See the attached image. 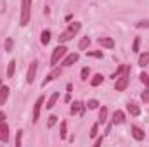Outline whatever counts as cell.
I'll list each match as a JSON object with an SVG mask.
<instances>
[{
  "label": "cell",
  "mask_w": 149,
  "mask_h": 147,
  "mask_svg": "<svg viewBox=\"0 0 149 147\" xmlns=\"http://www.w3.org/2000/svg\"><path fill=\"white\" fill-rule=\"evenodd\" d=\"M40 42H42L43 45H47V43L50 42V31H49V30H43V31H42V37H40Z\"/></svg>",
  "instance_id": "obj_19"
},
{
  "label": "cell",
  "mask_w": 149,
  "mask_h": 147,
  "mask_svg": "<svg viewBox=\"0 0 149 147\" xmlns=\"http://www.w3.org/2000/svg\"><path fill=\"white\" fill-rule=\"evenodd\" d=\"M128 81H130V68H127L121 76H118L116 78V81H114V88L118 90V92H123L127 87H128Z\"/></svg>",
  "instance_id": "obj_3"
},
{
  "label": "cell",
  "mask_w": 149,
  "mask_h": 147,
  "mask_svg": "<svg viewBox=\"0 0 149 147\" xmlns=\"http://www.w3.org/2000/svg\"><path fill=\"white\" fill-rule=\"evenodd\" d=\"M97 130H99V125L95 123V125H92V128H90V137L94 139V137H97Z\"/></svg>",
  "instance_id": "obj_27"
},
{
  "label": "cell",
  "mask_w": 149,
  "mask_h": 147,
  "mask_svg": "<svg viewBox=\"0 0 149 147\" xmlns=\"http://www.w3.org/2000/svg\"><path fill=\"white\" fill-rule=\"evenodd\" d=\"M0 140L2 142H7L9 140V126L5 125V121L0 123Z\"/></svg>",
  "instance_id": "obj_9"
},
{
  "label": "cell",
  "mask_w": 149,
  "mask_h": 147,
  "mask_svg": "<svg viewBox=\"0 0 149 147\" xmlns=\"http://www.w3.org/2000/svg\"><path fill=\"white\" fill-rule=\"evenodd\" d=\"M139 47H141V38L137 37L135 40H134V45H132V50H134V52H139Z\"/></svg>",
  "instance_id": "obj_25"
},
{
  "label": "cell",
  "mask_w": 149,
  "mask_h": 147,
  "mask_svg": "<svg viewBox=\"0 0 149 147\" xmlns=\"http://www.w3.org/2000/svg\"><path fill=\"white\" fill-rule=\"evenodd\" d=\"M2 121H5V114H3V112L0 111V123H2Z\"/></svg>",
  "instance_id": "obj_35"
},
{
  "label": "cell",
  "mask_w": 149,
  "mask_h": 147,
  "mask_svg": "<svg viewBox=\"0 0 149 147\" xmlns=\"http://www.w3.org/2000/svg\"><path fill=\"white\" fill-rule=\"evenodd\" d=\"M139 78H141V81H142L146 87H149V76H148V74H146V73H141V74H139Z\"/></svg>",
  "instance_id": "obj_26"
},
{
  "label": "cell",
  "mask_w": 149,
  "mask_h": 147,
  "mask_svg": "<svg viewBox=\"0 0 149 147\" xmlns=\"http://www.w3.org/2000/svg\"><path fill=\"white\" fill-rule=\"evenodd\" d=\"M59 133H61V139H63V140L68 137V135H66V133H68V132H66V121L61 123V132H59Z\"/></svg>",
  "instance_id": "obj_24"
},
{
  "label": "cell",
  "mask_w": 149,
  "mask_h": 147,
  "mask_svg": "<svg viewBox=\"0 0 149 147\" xmlns=\"http://www.w3.org/2000/svg\"><path fill=\"white\" fill-rule=\"evenodd\" d=\"M85 107H88V109H97V107H99V101H95V99H90V101L85 104Z\"/></svg>",
  "instance_id": "obj_23"
},
{
  "label": "cell",
  "mask_w": 149,
  "mask_h": 147,
  "mask_svg": "<svg viewBox=\"0 0 149 147\" xmlns=\"http://www.w3.org/2000/svg\"><path fill=\"white\" fill-rule=\"evenodd\" d=\"M127 109H128V112H130L132 116H139V114H141V107H139L137 104H134V102H128Z\"/></svg>",
  "instance_id": "obj_16"
},
{
  "label": "cell",
  "mask_w": 149,
  "mask_h": 147,
  "mask_svg": "<svg viewBox=\"0 0 149 147\" xmlns=\"http://www.w3.org/2000/svg\"><path fill=\"white\" fill-rule=\"evenodd\" d=\"M137 28H149V21H141V23H137Z\"/></svg>",
  "instance_id": "obj_34"
},
{
  "label": "cell",
  "mask_w": 149,
  "mask_h": 147,
  "mask_svg": "<svg viewBox=\"0 0 149 147\" xmlns=\"http://www.w3.org/2000/svg\"><path fill=\"white\" fill-rule=\"evenodd\" d=\"M132 137L135 139V140H144V137H146V133H144V130H141L139 126H132Z\"/></svg>",
  "instance_id": "obj_12"
},
{
  "label": "cell",
  "mask_w": 149,
  "mask_h": 147,
  "mask_svg": "<svg viewBox=\"0 0 149 147\" xmlns=\"http://www.w3.org/2000/svg\"><path fill=\"white\" fill-rule=\"evenodd\" d=\"M88 74H90V69H88V68H83L81 73H80V76H81V80H88Z\"/></svg>",
  "instance_id": "obj_28"
},
{
  "label": "cell",
  "mask_w": 149,
  "mask_h": 147,
  "mask_svg": "<svg viewBox=\"0 0 149 147\" xmlns=\"http://www.w3.org/2000/svg\"><path fill=\"white\" fill-rule=\"evenodd\" d=\"M21 137H23V132L17 130V133H16V146L17 147H21Z\"/></svg>",
  "instance_id": "obj_29"
},
{
  "label": "cell",
  "mask_w": 149,
  "mask_h": 147,
  "mask_svg": "<svg viewBox=\"0 0 149 147\" xmlns=\"http://www.w3.org/2000/svg\"><path fill=\"white\" fill-rule=\"evenodd\" d=\"M56 121H57V116H50L49 118V121H47V126L50 128V126H54L56 125Z\"/></svg>",
  "instance_id": "obj_31"
},
{
  "label": "cell",
  "mask_w": 149,
  "mask_h": 147,
  "mask_svg": "<svg viewBox=\"0 0 149 147\" xmlns=\"http://www.w3.org/2000/svg\"><path fill=\"white\" fill-rule=\"evenodd\" d=\"M42 104H43V97H38V101L35 102V107H33V123H37V121H38V116H40Z\"/></svg>",
  "instance_id": "obj_8"
},
{
  "label": "cell",
  "mask_w": 149,
  "mask_h": 147,
  "mask_svg": "<svg viewBox=\"0 0 149 147\" xmlns=\"http://www.w3.org/2000/svg\"><path fill=\"white\" fill-rule=\"evenodd\" d=\"M37 66H38V62L37 61H33L31 64H30V69H28V74H26V81L31 85L33 83V80H35V74H37Z\"/></svg>",
  "instance_id": "obj_6"
},
{
  "label": "cell",
  "mask_w": 149,
  "mask_h": 147,
  "mask_svg": "<svg viewBox=\"0 0 149 147\" xmlns=\"http://www.w3.org/2000/svg\"><path fill=\"white\" fill-rule=\"evenodd\" d=\"M30 10H31V0H21V19H19L21 26H26L30 23Z\"/></svg>",
  "instance_id": "obj_2"
},
{
  "label": "cell",
  "mask_w": 149,
  "mask_h": 147,
  "mask_svg": "<svg viewBox=\"0 0 149 147\" xmlns=\"http://www.w3.org/2000/svg\"><path fill=\"white\" fill-rule=\"evenodd\" d=\"M66 54H68V49H66L63 43H59V45L54 49V52H52V57H50V66L54 68V66H56V64H57V62H59V61H61Z\"/></svg>",
  "instance_id": "obj_4"
},
{
  "label": "cell",
  "mask_w": 149,
  "mask_h": 147,
  "mask_svg": "<svg viewBox=\"0 0 149 147\" xmlns=\"http://www.w3.org/2000/svg\"><path fill=\"white\" fill-rule=\"evenodd\" d=\"M121 123H125V112L118 109L113 114V125H121Z\"/></svg>",
  "instance_id": "obj_11"
},
{
  "label": "cell",
  "mask_w": 149,
  "mask_h": 147,
  "mask_svg": "<svg viewBox=\"0 0 149 147\" xmlns=\"http://www.w3.org/2000/svg\"><path fill=\"white\" fill-rule=\"evenodd\" d=\"M88 45H90V38H88V37H83L81 40H80V43H78V49H80V50H85Z\"/></svg>",
  "instance_id": "obj_20"
},
{
  "label": "cell",
  "mask_w": 149,
  "mask_h": 147,
  "mask_svg": "<svg viewBox=\"0 0 149 147\" xmlns=\"http://www.w3.org/2000/svg\"><path fill=\"white\" fill-rule=\"evenodd\" d=\"M57 76H61V69H54L50 74H47L45 80L42 81V87H47V83H50V81H52L54 78H57Z\"/></svg>",
  "instance_id": "obj_13"
},
{
  "label": "cell",
  "mask_w": 149,
  "mask_h": 147,
  "mask_svg": "<svg viewBox=\"0 0 149 147\" xmlns=\"http://www.w3.org/2000/svg\"><path fill=\"white\" fill-rule=\"evenodd\" d=\"M80 28H81V24H80L78 21L71 23V24H70V28L59 35V38H57V40H59V43H66V42H70V40H71V38L78 33V31H80Z\"/></svg>",
  "instance_id": "obj_1"
},
{
  "label": "cell",
  "mask_w": 149,
  "mask_h": 147,
  "mask_svg": "<svg viewBox=\"0 0 149 147\" xmlns=\"http://www.w3.org/2000/svg\"><path fill=\"white\" fill-rule=\"evenodd\" d=\"M9 87H5L2 81H0V104H5V101L9 99Z\"/></svg>",
  "instance_id": "obj_10"
},
{
  "label": "cell",
  "mask_w": 149,
  "mask_h": 147,
  "mask_svg": "<svg viewBox=\"0 0 149 147\" xmlns=\"http://www.w3.org/2000/svg\"><path fill=\"white\" fill-rule=\"evenodd\" d=\"M97 42H99V45H102V47H106V49H113V47H114V40H113V38L102 37V38H99Z\"/></svg>",
  "instance_id": "obj_14"
},
{
  "label": "cell",
  "mask_w": 149,
  "mask_h": 147,
  "mask_svg": "<svg viewBox=\"0 0 149 147\" xmlns=\"http://www.w3.org/2000/svg\"><path fill=\"white\" fill-rule=\"evenodd\" d=\"M101 144H102V137H101V139H97V140H95V146H101Z\"/></svg>",
  "instance_id": "obj_36"
},
{
  "label": "cell",
  "mask_w": 149,
  "mask_h": 147,
  "mask_svg": "<svg viewBox=\"0 0 149 147\" xmlns=\"http://www.w3.org/2000/svg\"><path fill=\"white\" fill-rule=\"evenodd\" d=\"M87 55H90V57H99V59H101V57H102V52H97V50L90 52V50H88V52H87Z\"/></svg>",
  "instance_id": "obj_30"
},
{
  "label": "cell",
  "mask_w": 149,
  "mask_h": 147,
  "mask_svg": "<svg viewBox=\"0 0 149 147\" xmlns=\"http://www.w3.org/2000/svg\"><path fill=\"white\" fill-rule=\"evenodd\" d=\"M141 99H142V101H144L146 104L149 102V88L146 90V92H142V95H141Z\"/></svg>",
  "instance_id": "obj_32"
},
{
  "label": "cell",
  "mask_w": 149,
  "mask_h": 147,
  "mask_svg": "<svg viewBox=\"0 0 149 147\" xmlns=\"http://www.w3.org/2000/svg\"><path fill=\"white\" fill-rule=\"evenodd\" d=\"M108 119V107H102L99 111V123H106Z\"/></svg>",
  "instance_id": "obj_22"
},
{
  "label": "cell",
  "mask_w": 149,
  "mask_h": 147,
  "mask_svg": "<svg viewBox=\"0 0 149 147\" xmlns=\"http://www.w3.org/2000/svg\"><path fill=\"white\" fill-rule=\"evenodd\" d=\"M57 99H59V94H57V92H54V94L49 97V101H47V106H45V107H47V109H52V107L56 106Z\"/></svg>",
  "instance_id": "obj_15"
},
{
  "label": "cell",
  "mask_w": 149,
  "mask_h": 147,
  "mask_svg": "<svg viewBox=\"0 0 149 147\" xmlns=\"http://www.w3.org/2000/svg\"><path fill=\"white\" fill-rule=\"evenodd\" d=\"M71 114H78V116H83L85 114V104L83 102H80V101H74L73 104H71Z\"/></svg>",
  "instance_id": "obj_5"
},
{
  "label": "cell",
  "mask_w": 149,
  "mask_h": 147,
  "mask_svg": "<svg viewBox=\"0 0 149 147\" xmlns=\"http://www.w3.org/2000/svg\"><path fill=\"white\" fill-rule=\"evenodd\" d=\"M149 64V52H144V54H141L139 55V66H148Z\"/></svg>",
  "instance_id": "obj_18"
},
{
  "label": "cell",
  "mask_w": 149,
  "mask_h": 147,
  "mask_svg": "<svg viewBox=\"0 0 149 147\" xmlns=\"http://www.w3.org/2000/svg\"><path fill=\"white\" fill-rule=\"evenodd\" d=\"M10 49H12V40H10V38H7V42H5V50H7V52H10Z\"/></svg>",
  "instance_id": "obj_33"
},
{
  "label": "cell",
  "mask_w": 149,
  "mask_h": 147,
  "mask_svg": "<svg viewBox=\"0 0 149 147\" xmlns=\"http://www.w3.org/2000/svg\"><path fill=\"white\" fill-rule=\"evenodd\" d=\"M14 69H16V61H10L9 66H7V78H12L14 76Z\"/></svg>",
  "instance_id": "obj_21"
},
{
  "label": "cell",
  "mask_w": 149,
  "mask_h": 147,
  "mask_svg": "<svg viewBox=\"0 0 149 147\" xmlns=\"http://www.w3.org/2000/svg\"><path fill=\"white\" fill-rule=\"evenodd\" d=\"M102 81H104V76H102V74H94L92 80H90V85H92V87H99Z\"/></svg>",
  "instance_id": "obj_17"
},
{
  "label": "cell",
  "mask_w": 149,
  "mask_h": 147,
  "mask_svg": "<svg viewBox=\"0 0 149 147\" xmlns=\"http://www.w3.org/2000/svg\"><path fill=\"white\" fill-rule=\"evenodd\" d=\"M78 59H80V55H78V54H74V52H73V54H68V55L64 57V61H63L61 64L68 68V66H71V64H74V62H76Z\"/></svg>",
  "instance_id": "obj_7"
}]
</instances>
